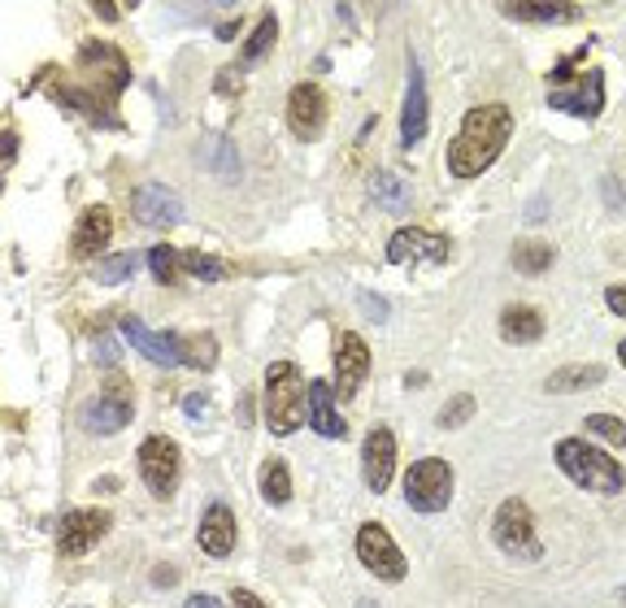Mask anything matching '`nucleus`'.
Here are the masks:
<instances>
[{
    "instance_id": "1",
    "label": "nucleus",
    "mask_w": 626,
    "mask_h": 608,
    "mask_svg": "<svg viewBox=\"0 0 626 608\" xmlns=\"http://www.w3.org/2000/svg\"><path fill=\"white\" fill-rule=\"evenodd\" d=\"M509 136H513L509 105H475L461 118L453 143H448V170H453V179H479L484 170H491V161L505 152Z\"/></svg>"
},
{
    "instance_id": "2",
    "label": "nucleus",
    "mask_w": 626,
    "mask_h": 608,
    "mask_svg": "<svg viewBox=\"0 0 626 608\" xmlns=\"http://www.w3.org/2000/svg\"><path fill=\"white\" fill-rule=\"evenodd\" d=\"M596 40H587L583 49H574L565 62H556L553 70V92H549V109L556 114H574L583 122H596L601 109H605V74L601 70H587V74H574L579 62L592 53Z\"/></svg>"
},
{
    "instance_id": "3",
    "label": "nucleus",
    "mask_w": 626,
    "mask_h": 608,
    "mask_svg": "<svg viewBox=\"0 0 626 608\" xmlns=\"http://www.w3.org/2000/svg\"><path fill=\"white\" fill-rule=\"evenodd\" d=\"M556 466L561 473L574 482V487H583V491H596V495H618L626 487V470L614 461V457H605L596 444H587V439H561L553 448Z\"/></svg>"
},
{
    "instance_id": "4",
    "label": "nucleus",
    "mask_w": 626,
    "mask_h": 608,
    "mask_svg": "<svg viewBox=\"0 0 626 608\" xmlns=\"http://www.w3.org/2000/svg\"><path fill=\"white\" fill-rule=\"evenodd\" d=\"M309 413V387L300 383V370L291 361H275L266 370V426L270 435H296Z\"/></svg>"
},
{
    "instance_id": "5",
    "label": "nucleus",
    "mask_w": 626,
    "mask_h": 608,
    "mask_svg": "<svg viewBox=\"0 0 626 608\" xmlns=\"http://www.w3.org/2000/svg\"><path fill=\"white\" fill-rule=\"evenodd\" d=\"M491 540L496 547L505 552V556H513V561H540V535H535V513L527 509V500H518V495H509L500 509H496V518H491Z\"/></svg>"
},
{
    "instance_id": "6",
    "label": "nucleus",
    "mask_w": 626,
    "mask_h": 608,
    "mask_svg": "<svg viewBox=\"0 0 626 608\" xmlns=\"http://www.w3.org/2000/svg\"><path fill=\"white\" fill-rule=\"evenodd\" d=\"M405 500L417 513H444L453 500V466L444 457H422L405 473Z\"/></svg>"
},
{
    "instance_id": "7",
    "label": "nucleus",
    "mask_w": 626,
    "mask_h": 608,
    "mask_svg": "<svg viewBox=\"0 0 626 608\" xmlns=\"http://www.w3.org/2000/svg\"><path fill=\"white\" fill-rule=\"evenodd\" d=\"M139 478L144 487L157 495V500H170L179 491V478H183V457H179V444L170 435H148L139 444Z\"/></svg>"
},
{
    "instance_id": "8",
    "label": "nucleus",
    "mask_w": 626,
    "mask_h": 608,
    "mask_svg": "<svg viewBox=\"0 0 626 608\" xmlns=\"http://www.w3.org/2000/svg\"><path fill=\"white\" fill-rule=\"evenodd\" d=\"M357 561H361L374 578H383V583H405V574H410L405 552L396 547V540L388 535V526H379V522H365V526L357 531Z\"/></svg>"
},
{
    "instance_id": "9",
    "label": "nucleus",
    "mask_w": 626,
    "mask_h": 608,
    "mask_svg": "<svg viewBox=\"0 0 626 608\" xmlns=\"http://www.w3.org/2000/svg\"><path fill=\"white\" fill-rule=\"evenodd\" d=\"M78 70L87 74V87H92V92H100L105 100H118V96H123V87H127V78H131L127 57H123L118 49L100 44V40H87V44L78 49Z\"/></svg>"
},
{
    "instance_id": "10",
    "label": "nucleus",
    "mask_w": 626,
    "mask_h": 608,
    "mask_svg": "<svg viewBox=\"0 0 626 608\" xmlns=\"http://www.w3.org/2000/svg\"><path fill=\"white\" fill-rule=\"evenodd\" d=\"M453 257V239L439 235V231H426V226H401L392 239H388V262L392 266H414V262H448Z\"/></svg>"
},
{
    "instance_id": "11",
    "label": "nucleus",
    "mask_w": 626,
    "mask_h": 608,
    "mask_svg": "<svg viewBox=\"0 0 626 608\" xmlns=\"http://www.w3.org/2000/svg\"><path fill=\"white\" fill-rule=\"evenodd\" d=\"M109 526H114L109 509H70L66 518L57 522V552L62 556H83L109 535Z\"/></svg>"
},
{
    "instance_id": "12",
    "label": "nucleus",
    "mask_w": 626,
    "mask_h": 608,
    "mask_svg": "<svg viewBox=\"0 0 626 608\" xmlns=\"http://www.w3.org/2000/svg\"><path fill=\"white\" fill-rule=\"evenodd\" d=\"M331 365H336V401H352L370 374V348L365 339L352 335V331H340L336 335V348H331Z\"/></svg>"
},
{
    "instance_id": "13",
    "label": "nucleus",
    "mask_w": 626,
    "mask_h": 608,
    "mask_svg": "<svg viewBox=\"0 0 626 608\" xmlns=\"http://www.w3.org/2000/svg\"><path fill=\"white\" fill-rule=\"evenodd\" d=\"M287 122H291V136L296 139H318L327 127V96L318 83H296L287 92Z\"/></svg>"
},
{
    "instance_id": "14",
    "label": "nucleus",
    "mask_w": 626,
    "mask_h": 608,
    "mask_svg": "<svg viewBox=\"0 0 626 608\" xmlns=\"http://www.w3.org/2000/svg\"><path fill=\"white\" fill-rule=\"evenodd\" d=\"M361 470H365V487L370 491H388L396 478V435L388 426H374L361 444Z\"/></svg>"
},
{
    "instance_id": "15",
    "label": "nucleus",
    "mask_w": 626,
    "mask_h": 608,
    "mask_svg": "<svg viewBox=\"0 0 626 608\" xmlns=\"http://www.w3.org/2000/svg\"><path fill=\"white\" fill-rule=\"evenodd\" d=\"M131 213H136V222H144V226L170 231V226L183 222V201L166 183H144V188H136V196H131Z\"/></svg>"
},
{
    "instance_id": "16",
    "label": "nucleus",
    "mask_w": 626,
    "mask_h": 608,
    "mask_svg": "<svg viewBox=\"0 0 626 608\" xmlns=\"http://www.w3.org/2000/svg\"><path fill=\"white\" fill-rule=\"evenodd\" d=\"M109 239H114V213H109V204H87L78 213L74 239H70L74 257H100L109 248Z\"/></svg>"
},
{
    "instance_id": "17",
    "label": "nucleus",
    "mask_w": 626,
    "mask_h": 608,
    "mask_svg": "<svg viewBox=\"0 0 626 608\" xmlns=\"http://www.w3.org/2000/svg\"><path fill=\"white\" fill-rule=\"evenodd\" d=\"M426 78H422V66L417 57H410V87H405V109H401V148H417L422 136H426Z\"/></svg>"
},
{
    "instance_id": "18",
    "label": "nucleus",
    "mask_w": 626,
    "mask_h": 608,
    "mask_svg": "<svg viewBox=\"0 0 626 608\" xmlns=\"http://www.w3.org/2000/svg\"><path fill=\"white\" fill-rule=\"evenodd\" d=\"M197 543H201V552H205V556H213V561L231 556V547H235V513H231L222 500H213L205 513H201Z\"/></svg>"
},
{
    "instance_id": "19",
    "label": "nucleus",
    "mask_w": 626,
    "mask_h": 608,
    "mask_svg": "<svg viewBox=\"0 0 626 608\" xmlns=\"http://www.w3.org/2000/svg\"><path fill=\"white\" fill-rule=\"evenodd\" d=\"M123 335L136 343L139 352L152 361V365H183V356H179V335L174 331H148L139 318H123Z\"/></svg>"
},
{
    "instance_id": "20",
    "label": "nucleus",
    "mask_w": 626,
    "mask_h": 608,
    "mask_svg": "<svg viewBox=\"0 0 626 608\" xmlns=\"http://www.w3.org/2000/svg\"><path fill=\"white\" fill-rule=\"evenodd\" d=\"M309 422H314V430L327 435V439H344L348 435L344 417H340V408H336V392H331L322 378L309 383Z\"/></svg>"
},
{
    "instance_id": "21",
    "label": "nucleus",
    "mask_w": 626,
    "mask_h": 608,
    "mask_svg": "<svg viewBox=\"0 0 626 608\" xmlns=\"http://www.w3.org/2000/svg\"><path fill=\"white\" fill-rule=\"evenodd\" d=\"M131 422V401H127V387L118 396H105V401H92V408L83 413V426L92 435H114Z\"/></svg>"
},
{
    "instance_id": "22",
    "label": "nucleus",
    "mask_w": 626,
    "mask_h": 608,
    "mask_svg": "<svg viewBox=\"0 0 626 608\" xmlns=\"http://www.w3.org/2000/svg\"><path fill=\"white\" fill-rule=\"evenodd\" d=\"M540 335H544V318H540L535 309L509 305V309L500 313V339H505V343H535Z\"/></svg>"
},
{
    "instance_id": "23",
    "label": "nucleus",
    "mask_w": 626,
    "mask_h": 608,
    "mask_svg": "<svg viewBox=\"0 0 626 608\" xmlns=\"http://www.w3.org/2000/svg\"><path fill=\"white\" fill-rule=\"evenodd\" d=\"M605 383V365H561L556 374L544 378V392H587V387H601Z\"/></svg>"
},
{
    "instance_id": "24",
    "label": "nucleus",
    "mask_w": 626,
    "mask_h": 608,
    "mask_svg": "<svg viewBox=\"0 0 626 608\" xmlns=\"http://www.w3.org/2000/svg\"><path fill=\"white\" fill-rule=\"evenodd\" d=\"M365 188H370V201L383 204V209H392V213H401V209L410 204V188H405V179H401V174H392V170H374V174L365 179Z\"/></svg>"
},
{
    "instance_id": "25",
    "label": "nucleus",
    "mask_w": 626,
    "mask_h": 608,
    "mask_svg": "<svg viewBox=\"0 0 626 608\" xmlns=\"http://www.w3.org/2000/svg\"><path fill=\"white\" fill-rule=\"evenodd\" d=\"M500 13H509V18H522V22H574L579 18V4H518V0H509V4H500Z\"/></svg>"
},
{
    "instance_id": "26",
    "label": "nucleus",
    "mask_w": 626,
    "mask_h": 608,
    "mask_svg": "<svg viewBox=\"0 0 626 608\" xmlns=\"http://www.w3.org/2000/svg\"><path fill=\"white\" fill-rule=\"evenodd\" d=\"M553 262V244H544V239H518L513 244V270L518 274H544Z\"/></svg>"
},
{
    "instance_id": "27",
    "label": "nucleus",
    "mask_w": 626,
    "mask_h": 608,
    "mask_svg": "<svg viewBox=\"0 0 626 608\" xmlns=\"http://www.w3.org/2000/svg\"><path fill=\"white\" fill-rule=\"evenodd\" d=\"M275 40H278V18L266 9L262 13V22H257V31L244 40V53H240V66H253V62H262L270 49H275Z\"/></svg>"
},
{
    "instance_id": "28",
    "label": "nucleus",
    "mask_w": 626,
    "mask_h": 608,
    "mask_svg": "<svg viewBox=\"0 0 626 608\" xmlns=\"http://www.w3.org/2000/svg\"><path fill=\"white\" fill-rule=\"evenodd\" d=\"M179 356H183V365H192V370H213V365H217V339L209 335V331L183 335L179 339Z\"/></svg>"
},
{
    "instance_id": "29",
    "label": "nucleus",
    "mask_w": 626,
    "mask_h": 608,
    "mask_svg": "<svg viewBox=\"0 0 626 608\" xmlns=\"http://www.w3.org/2000/svg\"><path fill=\"white\" fill-rule=\"evenodd\" d=\"M262 495L270 504H287L291 500V470H287V461H266L262 466Z\"/></svg>"
},
{
    "instance_id": "30",
    "label": "nucleus",
    "mask_w": 626,
    "mask_h": 608,
    "mask_svg": "<svg viewBox=\"0 0 626 608\" xmlns=\"http://www.w3.org/2000/svg\"><path fill=\"white\" fill-rule=\"evenodd\" d=\"M179 266L183 274H192V278H201V282H217V278H226V262H217V257H209V253H179Z\"/></svg>"
},
{
    "instance_id": "31",
    "label": "nucleus",
    "mask_w": 626,
    "mask_h": 608,
    "mask_svg": "<svg viewBox=\"0 0 626 608\" xmlns=\"http://www.w3.org/2000/svg\"><path fill=\"white\" fill-rule=\"evenodd\" d=\"M583 426H587L596 439H605V444H614V448H626V422L623 417H614V413H592Z\"/></svg>"
},
{
    "instance_id": "32",
    "label": "nucleus",
    "mask_w": 626,
    "mask_h": 608,
    "mask_svg": "<svg viewBox=\"0 0 626 608\" xmlns=\"http://www.w3.org/2000/svg\"><path fill=\"white\" fill-rule=\"evenodd\" d=\"M148 270H152L157 282H174L183 274V266H179V253L170 244H157V248H148Z\"/></svg>"
},
{
    "instance_id": "33",
    "label": "nucleus",
    "mask_w": 626,
    "mask_h": 608,
    "mask_svg": "<svg viewBox=\"0 0 626 608\" xmlns=\"http://www.w3.org/2000/svg\"><path fill=\"white\" fill-rule=\"evenodd\" d=\"M136 253H114V257H105L100 266H96V282H123V278H131L136 274Z\"/></svg>"
},
{
    "instance_id": "34",
    "label": "nucleus",
    "mask_w": 626,
    "mask_h": 608,
    "mask_svg": "<svg viewBox=\"0 0 626 608\" xmlns=\"http://www.w3.org/2000/svg\"><path fill=\"white\" fill-rule=\"evenodd\" d=\"M475 417V396H457V401H448V405L439 408V430H453V426H466Z\"/></svg>"
},
{
    "instance_id": "35",
    "label": "nucleus",
    "mask_w": 626,
    "mask_h": 608,
    "mask_svg": "<svg viewBox=\"0 0 626 608\" xmlns=\"http://www.w3.org/2000/svg\"><path fill=\"white\" fill-rule=\"evenodd\" d=\"M92 348H96V361H100V365H118V356H123V348H118L114 335H96Z\"/></svg>"
},
{
    "instance_id": "36",
    "label": "nucleus",
    "mask_w": 626,
    "mask_h": 608,
    "mask_svg": "<svg viewBox=\"0 0 626 608\" xmlns=\"http://www.w3.org/2000/svg\"><path fill=\"white\" fill-rule=\"evenodd\" d=\"M209 396L205 392H188V396H183V413H188V417H192V422H209Z\"/></svg>"
},
{
    "instance_id": "37",
    "label": "nucleus",
    "mask_w": 626,
    "mask_h": 608,
    "mask_svg": "<svg viewBox=\"0 0 626 608\" xmlns=\"http://www.w3.org/2000/svg\"><path fill=\"white\" fill-rule=\"evenodd\" d=\"M213 148H217V157H209V166H217V170H226V174H235V170H240V161H235V148H231L226 139H217Z\"/></svg>"
},
{
    "instance_id": "38",
    "label": "nucleus",
    "mask_w": 626,
    "mask_h": 608,
    "mask_svg": "<svg viewBox=\"0 0 626 608\" xmlns=\"http://www.w3.org/2000/svg\"><path fill=\"white\" fill-rule=\"evenodd\" d=\"M361 309H365L374 322H388V305H383L374 291H361Z\"/></svg>"
},
{
    "instance_id": "39",
    "label": "nucleus",
    "mask_w": 626,
    "mask_h": 608,
    "mask_svg": "<svg viewBox=\"0 0 626 608\" xmlns=\"http://www.w3.org/2000/svg\"><path fill=\"white\" fill-rule=\"evenodd\" d=\"M231 608H266V605H262V596H253L248 587H235V591H231Z\"/></svg>"
},
{
    "instance_id": "40",
    "label": "nucleus",
    "mask_w": 626,
    "mask_h": 608,
    "mask_svg": "<svg viewBox=\"0 0 626 608\" xmlns=\"http://www.w3.org/2000/svg\"><path fill=\"white\" fill-rule=\"evenodd\" d=\"M605 305H609L618 318H626V282H618V287H609V291H605Z\"/></svg>"
},
{
    "instance_id": "41",
    "label": "nucleus",
    "mask_w": 626,
    "mask_h": 608,
    "mask_svg": "<svg viewBox=\"0 0 626 608\" xmlns=\"http://www.w3.org/2000/svg\"><path fill=\"white\" fill-rule=\"evenodd\" d=\"M253 413H257V408H253V396L244 392V396H240V408H235V422H240V426H253Z\"/></svg>"
},
{
    "instance_id": "42",
    "label": "nucleus",
    "mask_w": 626,
    "mask_h": 608,
    "mask_svg": "<svg viewBox=\"0 0 626 608\" xmlns=\"http://www.w3.org/2000/svg\"><path fill=\"white\" fill-rule=\"evenodd\" d=\"M92 9H96L100 18H109V22H118V13H123V9H131V4H105V0H96Z\"/></svg>"
},
{
    "instance_id": "43",
    "label": "nucleus",
    "mask_w": 626,
    "mask_h": 608,
    "mask_svg": "<svg viewBox=\"0 0 626 608\" xmlns=\"http://www.w3.org/2000/svg\"><path fill=\"white\" fill-rule=\"evenodd\" d=\"M235 78H240V70H222V74H217V92H226V96H231V92H240V87H235Z\"/></svg>"
},
{
    "instance_id": "44",
    "label": "nucleus",
    "mask_w": 626,
    "mask_h": 608,
    "mask_svg": "<svg viewBox=\"0 0 626 608\" xmlns=\"http://www.w3.org/2000/svg\"><path fill=\"white\" fill-rule=\"evenodd\" d=\"M183 608H222V600H213V596H201V591H197V596H188V605Z\"/></svg>"
},
{
    "instance_id": "45",
    "label": "nucleus",
    "mask_w": 626,
    "mask_h": 608,
    "mask_svg": "<svg viewBox=\"0 0 626 608\" xmlns=\"http://www.w3.org/2000/svg\"><path fill=\"white\" fill-rule=\"evenodd\" d=\"M152 583H157V587H170V583H174V569H170V565H157V569H152Z\"/></svg>"
},
{
    "instance_id": "46",
    "label": "nucleus",
    "mask_w": 626,
    "mask_h": 608,
    "mask_svg": "<svg viewBox=\"0 0 626 608\" xmlns=\"http://www.w3.org/2000/svg\"><path fill=\"white\" fill-rule=\"evenodd\" d=\"M13 161H18V136L9 131V136H4V166H13Z\"/></svg>"
},
{
    "instance_id": "47",
    "label": "nucleus",
    "mask_w": 626,
    "mask_h": 608,
    "mask_svg": "<svg viewBox=\"0 0 626 608\" xmlns=\"http://www.w3.org/2000/svg\"><path fill=\"white\" fill-rule=\"evenodd\" d=\"M618 361H623V365H626V339H623V343H618Z\"/></svg>"
},
{
    "instance_id": "48",
    "label": "nucleus",
    "mask_w": 626,
    "mask_h": 608,
    "mask_svg": "<svg viewBox=\"0 0 626 608\" xmlns=\"http://www.w3.org/2000/svg\"><path fill=\"white\" fill-rule=\"evenodd\" d=\"M361 608H379V605H374V600H361Z\"/></svg>"
},
{
    "instance_id": "49",
    "label": "nucleus",
    "mask_w": 626,
    "mask_h": 608,
    "mask_svg": "<svg viewBox=\"0 0 626 608\" xmlns=\"http://www.w3.org/2000/svg\"><path fill=\"white\" fill-rule=\"evenodd\" d=\"M623 596H626V591H623Z\"/></svg>"
}]
</instances>
